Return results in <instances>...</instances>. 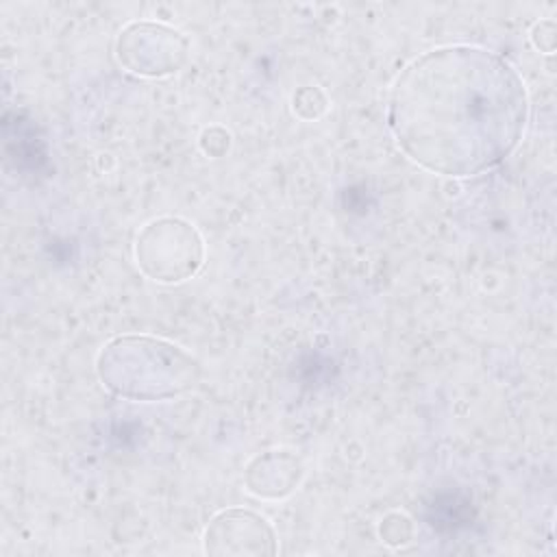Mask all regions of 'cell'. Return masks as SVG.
Listing matches in <instances>:
<instances>
[{
    "mask_svg": "<svg viewBox=\"0 0 557 557\" xmlns=\"http://www.w3.org/2000/svg\"><path fill=\"white\" fill-rule=\"evenodd\" d=\"M98 376L113 394L133 400H163L200 381V363L183 348L150 335H120L102 346Z\"/></svg>",
    "mask_w": 557,
    "mask_h": 557,
    "instance_id": "2",
    "label": "cell"
},
{
    "mask_svg": "<svg viewBox=\"0 0 557 557\" xmlns=\"http://www.w3.org/2000/svg\"><path fill=\"white\" fill-rule=\"evenodd\" d=\"M117 59L128 72L163 76L176 72L187 59V39L161 24H131L115 44Z\"/></svg>",
    "mask_w": 557,
    "mask_h": 557,
    "instance_id": "4",
    "label": "cell"
},
{
    "mask_svg": "<svg viewBox=\"0 0 557 557\" xmlns=\"http://www.w3.org/2000/svg\"><path fill=\"white\" fill-rule=\"evenodd\" d=\"M202 544L209 555H274L276 533L250 509H224L207 524Z\"/></svg>",
    "mask_w": 557,
    "mask_h": 557,
    "instance_id": "5",
    "label": "cell"
},
{
    "mask_svg": "<svg viewBox=\"0 0 557 557\" xmlns=\"http://www.w3.org/2000/svg\"><path fill=\"white\" fill-rule=\"evenodd\" d=\"M135 259L152 281L178 283L194 276L202 265V237L194 224L181 218H159L137 233Z\"/></svg>",
    "mask_w": 557,
    "mask_h": 557,
    "instance_id": "3",
    "label": "cell"
},
{
    "mask_svg": "<svg viewBox=\"0 0 557 557\" xmlns=\"http://www.w3.org/2000/svg\"><path fill=\"white\" fill-rule=\"evenodd\" d=\"M529 94L500 54L442 46L413 59L387 98V126L422 170L466 178L500 165L522 141Z\"/></svg>",
    "mask_w": 557,
    "mask_h": 557,
    "instance_id": "1",
    "label": "cell"
}]
</instances>
